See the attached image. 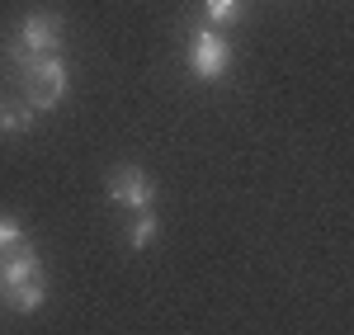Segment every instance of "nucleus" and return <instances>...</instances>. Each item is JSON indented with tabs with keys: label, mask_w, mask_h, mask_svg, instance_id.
I'll use <instances>...</instances> for the list:
<instances>
[{
	"label": "nucleus",
	"mask_w": 354,
	"mask_h": 335,
	"mask_svg": "<svg viewBox=\"0 0 354 335\" xmlns=\"http://www.w3.org/2000/svg\"><path fill=\"white\" fill-rule=\"evenodd\" d=\"M15 246H24V227L15 218H0V251H15Z\"/></svg>",
	"instance_id": "nucleus-10"
},
{
	"label": "nucleus",
	"mask_w": 354,
	"mask_h": 335,
	"mask_svg": "<svg viewBox=\"0 0 354 335\" xmlns=\"http://www.w3.org/2000/svg\"><path fill=\"white\" fill-rule=\"evenodd\" d=\"M15 283H43V260L28 246L15 251H0V288H15Z\"/></svg>",
	"instance_id": "nucleus-5"
},
{
	"label": "nucleus",
	"mask_w": 354,
	"mask_h": 335,
	"mask_svg": "<svg viewBox=\"0 0 354 335\" xmlns=\"http://www.w3.org/2000/svg\"><path fill=\"white\" fill-rule=\"evenodd\" d=\"M62 38H66V24H62L57 10H28L19 19V33L10 38V61L24 71L28 61H38V57H57L62 52Z\"/></svg>",
	"instance_id": "nucleus-1"
},
{
	"label": "nucleus",
	"mask_w": 354,
	"mask_h": 335,
	"mask_svg": "<svg viewBox=\"0 0 354 335\" xmlns=\"http://www.w3.org/2000/svg\"><path fill=\"white\" fill-rule=\"evenodd\" d=\"M66 85H71V76H66L62 57H38V61H28L19 71V90H24V104L33 113L57 109L66 99Z\"/></svg>",
	"instance_id": "nucleus-2"
},
{
	"label": "nucleus",
	"mask_w": 354,
	"mask_h": 335,
	"mask_svg": "<svg viewBox=\"0 0 354 335\" xmlns=\"http://www.w3.org/2000/svg\"><path fill=\"white\" fill-rule=\"evenodd\" d=\"M109 198L118 208H128V213H147V208H156V184L147 180L142 166H113L109 170Z\"/></svg>",
	"instance_id": "nucleus-4"
},
{
	"label": "nucleus",
	"mask_w": 354,
	"mask_h": 335,
	"mask_svg": "<svg viewBox=\"0 0 354 335\" xmlns=\"http://www.w3.org/2000/svg\"><path fill=\"white\" fill-rule=\"evenodd\" d=\"M245 19V0H203V24L208 28H232Z\"/></svg>",
	"instance_id": "nucleus-7"
},
{
	"label": "nucleus",
	"mask_w": 354,
	"mask_h": 335,
	"mask_svg": "<svg viewBox=\"0 0 354 335\" xmlns=\"http://www.w3.org/2000/svg\"><path fill=\"white\" fill-rule=\"evenodd\" d=\"M0 133H5V137L33 133V109H28L24 99H5V104H0Z\"/></svg>",
	"instance_id": "nucleus-6"
},
{
	"label": "nucleus",
	"mask_w": 354,
	"mask_h": 335,
	"mask_svg": "<svg viewBox=\"0 0 354 335\" xmlns=\"http://www.w3.org/2000/svg\"><path fill=\"white\" fill-rule=\"evenodd\" d=\"M0 293H5V303H10V307L24 312V316L48 303V283H15V288H0Z\"/></svg>",
	"instance_id": "nucleus-8"
},
{
	"label": "nucleus",
	"mask_w": 354,
	"mask_h": 335,
	"mask_svg": "<svg viewBox=\"0 0 354 335\" xmlns=\"http://www.w3.org/2000/svg\"><path fill=\"white\" fill-rule=\"evenodd\" d=\"M156 231H161V222H156L151 208L147 213H133V222H128V251H147L156 241Z\"/></svg>",
	"instance_id": "nucleus-9"
},
{
	"label": "nucleus",
	"mask_w": 354,
	"mask_h": 335,
	"mask_svg": "<svg viewBox=\"0 0 354 335\" xmlns=\"http://www.w3.org/2000/svg\"><path fill=\"white\" fill-rule=\"evenodd\" d=\"M185 57H189V71L198 76V81H222V76L232 71V38H227L222 28L198 24V28L189 33V48H185Z\"/></svg>",
	"instance_id": "nucleus-3"
}]
</instances>
